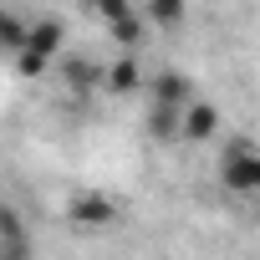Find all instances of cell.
Wrapping results in <instances>:
<instances>
[{"label": "cell", "instance_id": "6da1fadb", "mask_svg": "<svg viewBox=\"0 0 260 260\" xmlns=\"http://www.w3.org/2000/svg\"><path fill=\"white\" fill-rule=\"evenodd\" d=\"M219 184L230 189V194H245V199H260V143L255 138H230L224 143V153H219Z\"/></svg>", "mask_w": 260, "mask_h": 260}, {"label": "cell", "instance_id": "7a4b0ae2", "mask_svg": "<svg viewBox=\"0 0 260 260\" xmlns=\"http://www.w3.org/2000/svg\"><path fill=\"white\" fill-rule=\"evenodd\" d=\"M117 219H122V204H117L112 194H102V189H82V194L67 199V224L82 230V235H102V230H112Z\"/></svg>", "mask_w": 260, "mask_h": 260}, {"label": "cell", "instance_id": "3957f363", "mask_svg": "<svg viewBox=\"0 0 260 260\" xmlns=\"http://www.w3.org/2000/svg\"><path fill=\"white\" fill-rule=\"evenodd\" d=\"M214 133H219V107L204 102V97H194L179 112V143H209Z\"/></svg>", "mask_w": 260, "mask_h": 260}, {"label": "cell", "instance_id": "277c9868", "mask_svg": "<svg viewBox=\"0 0 260 260\" xmlns=\"http://www.w3.org/2000/svg\"><path fill=\"white\" fill-rule=\"evenodd\" d=\"M143 87H148V97L158 102V107H189L199 92H194V82L184 77V72H153V77H143Z\"/></svg>", "mask_w": 260, "mask_h": 260}, {"label": "cell", "instance_id": "5b68a950", "mask_svg": "<svg viewBox=\"0 0 260 260\" xmlns=\"http://www.w3.org/2000/svg\"><path fill=\"white\" fill-rule=\"evenodd\" d=\"M0 260H36V245L11 204H0Z\"/></svg>", "mask_w": 260, "mask_h": 260}, {"label": "cell", "instance_id": "8992f818", "mask_svg": "<svg viewBox=\"0 0 260 260\" xmlns=\"http://www.w3.org/2000/svg\"><path fill=\"white\" fill-rule=\"evenodd\" d=\"M102 87H107L112 97H127V92H138V87H143V67L133 61V51L117 56L112 67H102Z\"/></svg>", "mask_w": 260, "mask_h": 260}, {"label": "cell", "instance_id": "52a82bcc", "mask_svg": "<svg viewBox=\"0 0 260 260\" xmlns=\"http://www.w3.org/2000/svg\"><path fill=\"white\" fill-rule=\"evenodd\" d=\"M26 46L41 51V56H61V46H67L61 21H36V26H26Z\"/></svg>", "mask_w": 260, "mask_h": 260}, {"label": "cell", "instance_id": "ba28073f", "mask_svg": "<svg viewBox=\"0 0 260 260\" xmlns=\"http://www.w3.org/2000/svg\"><path fill=\"white\" fill-rule=\"evenodd\" d=\"M179 112L184 107H148V133L158 138V143H179Z\"/></svg>", "mask_w": 260, "mask_h": 260}, {"label": "cell", "instance_id": "9c48e42d", "mask_svg": "<svg viewBox=\"0 0 260 260\" xmlns=\"http://www.w3.org/2000/svg\"><path fill=\"white\" fill-rule=\"evenodd\" d=\"M184 16H189V0H148V21H153L158 31L184 26Z\"/></svg>", "mask_w": 260, "mask_h": 260}, {"label": "cell", "instance_id": "30bf717a", "mask_svg": "<svg viewBox=\"0 0 260 260\" xmlns=\"http://www.w3.org/2000/svg\"><path fill=\"white\" fill-rule=\"evenodd\" d=\"M0 46H6V51H21L26 46V21L11 16L6 6H0Z\"/></svg>", "mask_w": 260, "mask_h": 260}, {"label": "cell", "instance_id": "8fae6325", "mask_svg": "<svg viewBox=\"0 0 260 260\" xmlns=\"http://www.w3.org/2000/svg\"><path fill=\"white\" fill-rule=\"evenodd\" d=\"M107 31H112V36H117V46H127V51H133V46H138V41H143V16H138V11H133V16H122V21H112V26H107Z\"/></svg>", "mask_w": 260, "mask_h": 260}, {"label": "cell", "instance_id": "7c38bea8", "mask_svg": "<svg viewBox=\"0 0 260 260\" xmlns=\"http://www.w3.org/2000/svg\"><path fill=\"white\" fill-rule=\"evenodd\" d=\"M87 82H102V67H92L87 56H72L67 61V87H87Z\"/></svg>", "mask_w": 260, "mask_h": 260}, {"label": "cell", "instance_id": "4fadbf2b", "mask_svg": "<svg viewBox=\"0 0 260 260\" xmlns=\"http://www.w3.org/2000/svg\"><path fill=\"white\" fill-rule=\"evenodd\" d=\"M46 61H51V56H41V51H31V46H21V51H16V67H21L26 77H41V72H46Z\"/></svg>", "mask_w": 260, "mask_h": 260}, {"label": "cell", "instance_id": "5bb4252c", "mask_svg": "<svg viewBox=\"0 0 260 260\" xmlns=\"http://www.w3.org/2000/svg\"><path fill=\"white\" fill-rule=\"evenodd\" d=\"M97 16L112 26V21H122V16H133V0H97Z\"/></svg>", "mask_w": 260, "mask_h": 260}, {"label": "cell", "instance_id": "9a60e30c", "mask_svg": "<svg viewBox=\"0 0 260 260\" xmlns=\"http://www.w3.org/2000/svg\"><path fill=\"white\" fill-rule=\"evenodd\" d=\"M0 204H6V199H0Z\"/></svg>", "mask_w": 260, "mask_h": 260}]
</instances>
